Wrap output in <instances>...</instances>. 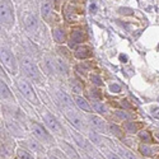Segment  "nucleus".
<instances>
[{"label":"nucleus","instance_id":"1","mask_svg":"<svg viewBox=\"0 0 159 159\" xmlns=\"http://www.w3.org/2000/svg\"><path fill=\"white\" fill-rule=\"evenodd\" d=\"M2 24L11 25L14 24V9L10 3V0H2Z\"/></svg>","mask_w":159,"mask_h":159},{"label":"nucleus","instance_id":"2","mask_svg":"<svg viewBox=\"0 0 159 159\" xmlns=\"http://www.w3.org/2000/svg\"><path fill=\"white\" fill-rule=\"evenodd\" d=\"M18 88L22 92V94L27 98L31 103L38 104V98H37V96L34 93L33 88L31 87V84L27 80H24V79H19V80H18Z\"/></svg>","mask_w":159,"mask_h":159},{"label":"nucleus","instance_id":"3","mask_svg":"<svg viewBox=\"0 0 159 159\" xmlns=\"http://www.w3.org/2000/svg\"><path fill=\"white\" fill-rule=\"evenodd\" d=\"M22 66H23V70L25 71V74H27L30 78L32 79H38L39 76V73H38V69L37 66L34 65V62L28 59V57H22Z\"/></svg>","mask_w":159,"mask_h":159},{"label":"nucleus","instance_id":"4","mask_svg":"<svg viewBox=\"0 0 159 159\" xmlns=\"http://www.w3.org/2000/svg\"><path fill=\"white\" fill-rule=\"evenodd\" d=\"M2 62L5 68L11 73V74H16L17 73V64L14 60V56H13L9 51L7 50H2Z\"/></svg>","mask_w":159,"mask_h":159},{"label":"nucleus","instance_id":"5","mask_svg":"<svg viewBox=\"0 0 159 159\" xmlns=\"http://www.w3.org/2000/svg\"><path fill=\"white\" fill-rule=\"evenodd\" d=\"M42 116H43V120H45L46 125L50 127V130L52 132H55L56 135H62V127L54 116H52L51 113H48V112H45Z\"/></svg>","mask_w":159,"mask_h":159},{"label":"nucleus","instance_id":"6","mask_svg":"<svg viewBox=\"0 0 159 159\" xmlns=\"http://www.w3.org/2000/svg\"><path fill=\"white\" fill-rule=\"evenodd\" d=\"M65 115L68 117V120L71 122V125L74 127H76L78 130H84L85 129V125L83 122V118L79 116L75 111L70 110V108H65Z\"/></svg>","mask_w":159,"mask_h":159},{"label":"nucleus","instance_id":"7","mask_svg":"<svg viewBox=\"0 0 159 159\" xmlns=\"http://www.w3.org/2000/svg\"><path fill=\"white\" fill-rule=\"evenodd\" d=\"M32 131H33V134L34 136L38 139V140H41L42 143H50L51 141V136L48 132L41 126V125H38L37 122H32Z\"/></svg>","mask_w":159,"mask_h":159},{"label":"nucleus","instance_id":"8","mask_svg":"<svg viewBox=\"0 0 159 159\" xmlns=\"http://www.w3.org/2000/svg\"><path fill=\"white\" fill-rule=\"evenodd\" d=\"M90 121H92V125L94 126V129H96L97 131L107 132V125H106V122L102 120L101 117H98V116H92V117H90Z\"/></svg>","mask_w":159,"mask_h":159},{"label":"nucleus","instance_id":"9","mask_svg":"<svg viewBox=\"0 0 159 159\" xmlns=\"http://www.w3.org/2000/svg\"><path fill=\"white\" fill-rule=\"evenodd\" d=\"M24 23H25V27H27L28 31H36L37 28V20H36V17L32 16V14H27L24 17Z\"/></svg>","mask_w":159,"mask_h":159},{"label":"nucleus","instance_id":"10","mask_svg":"<svg viewBox=\"0 0 159 159\" xmlns=\"http://www.w3.org/2000/svg\"><path fill=\"white\" fill-rule=\"evenodd\" d=\"M75 102H76V104L80 107L83 111H85V112H89V113H92L93 112V110H92V107H90V104L83 98V97H79V96H76L75 97Z\"/></svg>","mask_w":159,"mask_h":159},{"label":"nucleus","instance_id":"11","mask_svg":"<svg viewBox=\"0 0 159 159\" xmlns=\"http://www.w3.org/2000/svg\"><path fill=\"white\" fill-rule=\"evenodd\" d=\"M90 55H92V54L89 52V48H87V47H79V48H76V51H75V56L79 57V59L89 57Z\"/></svg>","mask_w":159,"mask_h":159},{"label":"nucleus","instance_id":"12","mask_svg":"<svg viewBox=\"0 0 159 159\" xmlns=\"http://www.w3.org/2000/svg\"><path fill=\"white\" fill-rule=\"evenodd\" d=\"M61 147H62V149L66 152V153H68L70 157H73V158H75V159H79V157H78V154H76V152L70 147V145L68 144V143H66V141H62L61 143Z\"/></svg>","mask_w":159,"mask_h":159},{"label":"nucleus","instance_id":"13","mask_svg":"<svg viewBox=\"0 0 159 159\" xmlns=\"http://www.w3.org/2000/svg\"><path fill=\"white\" fill-rule=\"evenodd\" d=\"M27 143H28V147H30L33 152H36V153H42L43 148H42V145L39 144V143H37V141H34V140H28Z\"/></svg>","mask_w":159,"mask_h":159},{"label":"nucleus","instance_id":"14","mask_svg":"<svg viewBox=\"0 0 159 159\" xmlns=\"http://www.w3.org/2000/svg\"><path fill=\"white\" fill-rule=\"evenodd\" d=\"M71 38H73V41H75V42H83L84 41V33L80 30H75L71 33Z\"/></svg>","mask_w":159,"mask_h":159},{"label":"nucleus","instance_id":"15","mask_svg":"<svg viewBox=\"0 0 159 159\" xmlns=\"http://www.w3.org/2000/svg\"><path fill=\"white\" fill-rule=\"evenodd\" d=\"M2 98L3 99H11L13 98V96L10 94V92H9L7 84L3 80H2Z\"/></svg>","mask_w":159,"mask_h":159},{"label":"nucleus","instance_id":"16","mask_svg":"<svg viewBox=\"0 0 159 159\" xmlns=\"http://www.w3.org/2000/svg\"><path fill=\"white\" fill-rule=\"evenodd\" d=\"M51 14H52V11H51V7H50V4H48L47 2H45V3L42 4V17H43V18H46V19H48Z\"/></svg>","mask_w":159,"mask_h":159},{"label":"nucleus","instance_id":"17","mask_svg":"<svg viewBox=\"0 0 159 159\" xmlns=\"http://www.w3.org/2000/svg\"><path fill=\"white\" fill-rule=\"evenodd\" d=\"M56 66H57V70H59L61 74H64V75L68 74V66L65 65V62H64L61 59H57V60H56Z\"/></svg>","mask_w":159,"mask_h":159},{"label":"nucleus","instance_id":"18","mask_svg":"<svg viewBox=\"0 0 159 159\" xmlns=\"http://www.w3.org/2000/svg\"><path fill=\"white\" fill-rule=\"evenodd\" d=\"M52 36H54V38H55V41L56 42H62L64 41V38H65V34H64V31H61V30H55L54 32H52Z\"/></svg>","mask_w":159,"mask_h":159},{"label":"nucleus","instance_id":"19","mask_svg":"<svg viewBox=\"0 0 159 159\" xmlns=\"http://www.w3.org/2000/svg\"><path fill=\"white\" fill-rule=\"evenodd\" d=\"M17 154H18V158H19V159H34L28 152H25V150H23V149H18V150H17Z\"/></svg>","mask_w":159,"mask_h":159},{"label":"nucleus","instance_id":"20","mask_svg":"<svg viewBox=\"0 0 159 159\" xmlns=\"http://www.w3.org/2000/svg\"><path fill=\"white\" fill-rule=\"evenodd\" d=\"M118 152L121 153V155L125 159H136V157L134 154H132L131 152H129V150H126V149H118Z\"/></svg>","mask_w":159,"mask_h":159},{"label":"nucleus","instance_id":"21","mask_svg":"<svg viewBox=\"0 0 159 159\" xmlns=\"http://www.w3.org/2000/svg\"><path fill=\"white\" fill-rule=\"evenodd\" d=\"M73 138H75V140L78 141V144L80 145L82 148H87V144H85V140L79 135V134H76V132H73Z\"/></svg>","mask_w":159,"mask_h":159},{"label":"nucleus","instance_id":"22","mask_svg":"<svg viewBox=\"0 0 159 159\" xmlns=\"http://www.w3.org/2000/svg\"><path fill=\"white\" fill-rule=\"evenodd\" d=\"M140 152L144 154V155H147V157H150L152 155V149L148 147V145H145V144H143V145H140Z\"/></svg>","mask_w":159,"mask_h":159},{"label":"nucleus","instance_id":"23","mask_svg":"<svg viewBox=\"0 0 159 159\" xmlns=\"http://www.w3.org/2000/svg\"><path fill=\"white\" fill-rule=\"evenodd\" d=\"M140 138H141L143 140H145L147 143H150V141H152V138H150V135H149L148 131H141V132H140Z\"/></svg>","mask_w":159,"mask_h":159},{"label":"nucleus","instance_id":"24","mask_svg":"<svg viewBox=\"0 0 159 159\" xmlns=\"http://www.w3.org/2000/svg\"><path fill=\"white\" fill-rule=\"evenodd\" d=\"M94 108H96V111H98V112H101V113H104L106 112V108H104V106H102L99 102H97V101H94Z\"/></svg>","mask_w":159,"mask_h":159},{"label":"nucleus","instance_id":"25","mask_svg":"<svg viewBox=\"0 0 159 159\" xmlns=\"http://www.w3.org/2000/svg\"><path fill=\"white\" fill-rule=\"evenodd\" d=\"M110 90L113 92V93H120L121 88H120V85H118V84H111L110 85Z\"/></svg>","mask_w":159,"mask_h":159},{"label":"nucleus","instance_id":"26","mask_svg":"<svg viewBox=\"0 0 159 159\" xmlns=\"http://www.w3.org/2000/svg\"><path fill=\"white\" fill-rule=\"evenodd\" d=\"M71 89L75 92V93H82V88L78 85V83H76V82L71 83Z\"/></svg>","mask_w":159,"mask_h":159},{"label":"nucleus","instance_id":"27","mask_svg":"<svg viewBox=\"0 0 159 159\" xmlns=\"http://www.w3.org/2000/svg\"><path fill=\"white\" fill-rule=\"evenodd\" d=\"M125 127H126V130H127L129 132H135V131H136V126H135V124H127Z\"/></svg>","mask_w":159,"mask_h":159},{"label":"nucleus","instance_id":"28","mask_svg":"<svg viewBox=\"0 0 159 159\" xmlns=\"http://www.w3.org/2000/svg\"><path fill=\"white\" fill-rule=\"evenodd\" d=\"M92 80H93V83H94V84H97V85H101V84H102L101 78H99L98 75H93V76H92Z\"/></svg>","mask_w":159,"mask_h":159},{"label":"nucleus","instance_id":"29","mask_svg":"<svg viewBox=\"0 0 159 159\" xmlns=\"http://www.w3.org/2000/svg\"><path fill=\"white\" fill-rule=\"evenodd\" d=\"M111 130L113 131V134H116L117 136H121V134H120V129H118L117 126H115V125H111Z\"/></svg>","mask_w":159,"mask_h":159},{"label":"nucleus","instance_id":"30","mask_svg":"<svg viewBox=\"0 0 159 159\" xmlns=\"http://www.w3.org/2000/svg\"><path fill=\"white\" fill-rule=\"evenodd\" d=\"M106 154H107V158H108V159H121V158H118V157H117L115 153H112V152H107Z\"/></svg>","mask_w":159,"mask_h":159},{"label":"nucleus","instance_id":"31","mask_svg":"<svg viewBox=\"0 0 159 159\" xmlns=\"http://www.w3.org/2000/svg\"><path fill=\"white\" fill-rule=\"evenodd\" d=\"M117 115H118V116H120V117H122V118H127V117H129V116H127L126 113H121L120 111H118V112H117Z\"/></svg>","mask_w":159,"mask_h":159},{"label":"nucleus","instance_id":"32","mask_svg":"<svg viewBox=\"0 0 159 159\" xmlns=\"http://www.w3.org/2000/svg\"><path fill=\"white\" fill-rule=\"evenodd\" d=\"M153 111H154L153 115H154V116L157 115V117H159V108H158V107H157V108H153Z\"/></svg>","mask_w":159,"mask_h":159},{"label":"nucleus","instance_id":"33","mask_svg":"<svg viewBox=\"0 0 159 159\" xmlns=\"http://www.w3.org/2000/svg\"><path fill=\"white\" fill-rule=\"evenodd\" d=\"M51 159H57V158L56 157H51Z\"/></svg>","mask_w":159,"mask_h":159},{"label":"nucleus","instance_id":"34","mask_svg":"<svg viewBox=\"0 0 159 159\" xmlns=\"http://www.w3.org/2000/svg\"><path fill=\"white\" fill-rule=\"evenodd\" d=\"M157 136H158V138H159V132H157Z\"/></svg>","mask_w":159,"mask_h":159},{"label":"nucleus","instance_id":"35","mask_svg":"<svg viewBox=\"0 0 159 159\" xmlns=\"http://www.w3.org/2000/svg\"><path fill=\"white\" fill-rule=\"evenodd\" d=\"M14 2H17V3H18V2H20V0H14Z\"/></svg>","mask_w":159,"mask_h":159},{"label":"nucleus","instance_id":"36","mask_svg":"<svg viewBox=\"0 0 159 159\" xmlns=\"http://www.w3.org/2000/svg\"><path fill=\"white\" fill-rule=\"evenodd\" d=\"M88 159H92V158H88Z\"/></svg>","mask_w":159,"mask_h":159},{"label":"nucleus","instance_id":"37","mask_svg":"<svg viewBox=\"0 0 159 159\" xmlns=\"http://www.w3.org/2000/svg\"><path fill=\"white\" fill-rule=\"evenodd\" d=\"M18 159H19V158H18Z\"/></svg>","mask_w":159,"mask_h":159}]
</instances>
